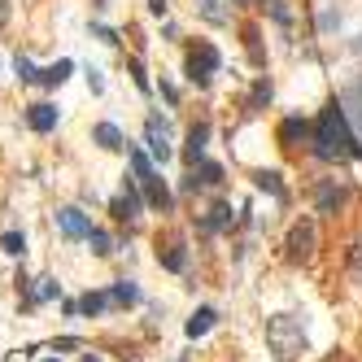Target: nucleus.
Instances as JSON below:
<instances>
[{
    "instance_id": "17",
    "label": "nucleus",
    "mask_w": 362,
    "mask_h": 362,
    "mask_svg": "<svg viewBox=\"0 0 362 362\" xmlns=\"http://www.w3.org/2000/svg\"><path fill=\"white\" fill-rule=\"evenodd\" d=\"M214 323H219V310H214V306H201V310H196V315L188 319V336H192V340H196V336H205Z\"/></svg>"
},
{
    "instance_id": "15",
    "label": "nucleus",
    "mask_w": 362,
    "mask_h": 362,
    "mask_svg": "<svg viewBox=\"0 0 362 362\" xmlns=\"http://www.w3.org/2000/svg\"><path fill=\"white\" fill-rule=\"evenodd\" d=\"M232 219H236L232 205H227V201H214L210 214L201 219V232H227V227H232Z\"/></svg>"
},
{
    "instance_id": "14",
    "label": "nucleus",
    "mask_w": 362,
    "mask_h": 362,
    "mask_svg": "<svg viewBox=\"0 0 362 362\" xmlns=\"http://www.w3.org/2000/svg\"><path fill=\"white\" fill-rule=\"evenodd\" d=\"M92 140L101 144L105 153H123V149H131V144H127V136H123V131L113 127V123H96V127H92Z\"/></svg>"
},
{
    "instance_id": "8",
    "label": "nucleus",
    "mask_w": 362,
    "mask_h": 362,
    "mask_svg": "<svg viewBox=\"0 0 362 362\" xmlns=\"http://www.w3.org/2000/svg\"><path fill=\"white\" fill-rule=\"evenodd\" d=\"M140 188H144V201H149V210H162V214H171L175 210V196H171V188L162 184V175L153 171L149 179H140Z\"/></svg>"
},
{
    "instance_id": "9",
    "label": "nucleus",
    "mask_w": 362,
    "mask_h": 362,
    "mask_svg": "<svg viewBox=\"0 0 362 362\" xmlns=\"http://www.w3.org/2000/svg\"><path fill=\"white\" fill-rule=\"evenodd\" d=\"M57 105H48V101H36V105H26V127L36 131V136H48V131H57Z\"/></svg>"
},
{
    "instance_id": "20",
    "label": "nucleus",
    "mask_w": 362,
    "mask_h": 362,
    "mask_svg": "<svg viewBox=\"0 0 362 362\" xmlns=\"http://www.w3.org/2000/svg\"><path fill=\"white\" fill-rule=\"evenodd\" d=\"M105 306H113V301H109V292H84V297H79V315L96 319V315H101Z\"/></svg>"
},
{
    "instance_id": "6",
    "label": "nucleus",
    "mask_w": 362,
    "mask_h": 362,
    "mask_svg": "<svg viewBox=\"0 0 362 362\" xmlns=\"http://www.w3.org/2000/svg\"><path fill=\"white\" fill-rule=\"evenodd\" d=\"M57 227H61V236L65 240H88V232H92V219L79 205H61L57 210Z\"/></svg>"
},
{
    "instance_id": "37",
    "label": "nucleus",
    "mask_w": 362,
    "mask_h": 362,
    "mask_svg": "<svg viewBox=\"0 0 362 362\" xmlns=\"http://www.w3.org/2000/svg\"><path fill=\"white\" fill-rule=\"evenodd\" d=\"M166 9H171V0H149V13H153V18H166Z\"/></svg>"
},
{
    "instance_id": "13",
    "label": "nucleus",
    "mask_w": 362,
    "mask_h": 362,
    "mask_svg": "<svg viewBox=\"0 0 362 362\" xmlns=\"http://www.w3.org/2000/svg\"><path fill=\"white\" fill-rule=\"evenodd\" d=\"M157 262L166 271H188V249H184V240H166L162 244V236H157Z\"/></svg>"
},
{
    "instance_id": "4",
    "label": "nucleus",
    "mask_w": 362,
    "mask_h": 362,
    "mask_svg": "<svg viewBox=\"0 0 362 362\" xmlns=\"http://www.w3.org/2000/svg\"><path fill=\"white\" fill-rule=\"evenodd\" d=\"M315 249H319V227H315L310 214H301V219L288 227L284 253H288V262H310V258H315Z\"/></svg>"
},
{
    "instance_id": "32",
    "label": "nucleus",
    "mask_w": 362,
    "mask_h": 362,
    "mask_svg": "<svg viewBox=\"0 0 362 362\" xmlns=\"http://www.w3.org/2000/svg\"><path fill=\"white\" fill-rule=\"evenodd\" d=\"M319 31H327V36H332V31H340V13H336V9H323Z\"/></svg>"
},
{
    "instance_id": "3",
    "label": "nucleus",
    "mask_w": 362,
    "mask_h": 362,
    "mask_svg": "<svg viewBox=\"0 0 362 362\" xmlns=\"http://www.w3.org/2000/svg\"><path fill=\"white\" fill-rule=\"evenodd\" d=\"M219 65H223V57H219V48H214V44L196 40V44L188 48L184 70H188V79H192L196 88H210V84H214V74H219Z\"/></svg>"
},
{
    "instance_id": "11",
    "label": "nucleus",
    "mask_w": 362,
    "mask_h": 362,
    "mask_svg": "<svg viewBox=\"0 0 362 362\" xmlns=\"http://www.w3.org/2000/svg\"><path fill=\"white\" fill-rule=\"evenodd\" d=\"M310 127L306 118H284L279 123V144H284V149H301V144H310Z\"/></svg>"
},
{
    "instance_id": "10",
    "label": "nucleus",
    "mask_w": 362,
    "mask_h": 362,
    "mask_svg": "<svg viewBox=\"0 0 362 362\" xmlns=\"http://www.w3.org/2000/svg\"><path fill=\"white\" fill-rule=\"evenodd\" d=\"M205 144H210V123H192L188 127V149H184L188 166H201L205 162Z\"/></svg>"
},
{
    "instance_id": "34",
    "label": "nucleus",
    "mask_w": 362,
    "mask_h": 362,
    "mask_svg": "<svg viewBox=\"0 0 362 362\" xmlns=\"http://www.w3.org/2000/svg\"><path fill=\"white\" fill-rule=\"evenodd\" d=\"M53 349H57V354H61V349H84V340H79V336H57Z\"/></svg>"
},
{
    "instance_id": "22",
    "label": "nucleus",
    "mask_w": 362,
    "mask_h": 362,
    "mask_svg": "<svg viewBox=\"0 0 362 362\" xmlns=\"http://www.w3.org/2000/svg\"><path fill=\"white\" fill-rule=\"evenodd\" d=\"M196 171V184H201V188H219L223 184V166H219V162H201V166H192Z\"/></svg>"
},
{
    "instance_id": "42",
    "label": "nucleus",
    "mask_w": 362,
    "mask_h": 362,
    "mask_svg": "<svg viewBox=\"0 0 362 362\" xmlns=\"http://www.w3.org/2000/svg\"><path fill=\"white\" fill-rule=\"evenodd\" d=\"M84 362H105V358L101 354H84Z\"/></svg>"
},
{
    "instance_id": "29",
    "label": "nucleus",
    "mask_w": 362,
    "mask_h": 362,
    "mask_svg": "<svg viewBox=\"0 0 362 362\" xmlns=\"http://www.w3.org/2000/svg\"><path fill=\"white\" fill-rule=\"evenodd\" d=\"M13 70H18L22 84H40V70L31 65V57H13Z\"/></svg>"
},
{
    "instance_id": "19",
    "label": "nucleus",
    "mask_w": 362,
    "mask_h": 362,
    "mask_svg": "<svg viewBox=\"0 0 362 362\" xmlns=\"http://www.w3.org/2000/svg\"><path fill=\"white\" fill-rule=\"evenodd\" d=\"M109 301L113 306H136L140 301V284H136V279H118V284L109 288Z\"/></svg>"
},
{
    "instance_id": "25",
    "label": "nucleus",
    "mask_w": 362,
    "mask_h": 362,
    "mask_svg": "<svg viewBox=\"0 0 362 362\" xmlns=\"http://www.w3.org/2000/svg\"><path fill=\"white\" fill-rule=\"evenodd\" d=\"M88 244H92L96 258H109V253H113V236L101 232V227H92V232H88Z\"/></svg>"
},
{
    "instance_id": "18",
    "label": "nucleus",
    "mask_w": 362,
    "mask_h": 362,
    "mask_svg": "<svg viewBox=\"0 0 362 362\" xmlns=\"http://www.w3.org/2000/svg\"><path fill=\"white\" fill-rule=\"evenodd\" d=\"M253 184H258L262 192H271L275 201H288V188L279 184V171H253Z\"/></svg>"
},
{
    "instance_id": "36",
    "label": "nucleus",
    "mask_w": 362,
    "mask_h": 362,
    "mask_svg": "<svg viewBox=\"0 0 362 362\" xmlns=\"http://www.w3.org/2000/svg\"><path fill=\"white\" fill-rule=\"evenodd\" d=\"M31 354H36V345H26V349H13L5 362H31Z\"/></svg>"
},
{
    "instance_id": "23",
    "label": "nucleus",
    "mask_w": 362,
    "mask_h": 362,
    "mask_svg": "<svg viewBox=\"0 0 362 362\" xmlns=\"http://www.w3.org/2000/svg\"><path fill=\"white\" fill-rule=\"evenodd\" d=\"M345 267H349V275L362 284V236L349 240V249H345Z\"/></svg>"
},
{
    "instance_id": "16",
    "label": "nucleus",
    "mask_w": 362,
    "mask_h": 362,
    "mask_svg": "<svg viewBox=\"0 0 362 362\" xmlns=\"http://www.w3.org/2000/svg\"><path fill=\"white\" fill-rule=\"evenodd\" d=\"M70 70H74V61L61 57V61H53V65H44V70H40V84L44 88H61L65 79H70Z\"/></svg>"
},
{
    "instance_id": "30",
    "label": "nucleus",
    "mask_w": 362,
    "mask_h": 362,
    "mask_svg": "<svg viewBox=\"0 0 362 362\" xmlns=\"http://www.w3.org/2000/svg\"><path fill=\"white\" fill-rule=\"evenodd\" d=\"M57 292H61V288H57V279H40V288H36V306H40V301H53Z\"/></svg>"
},
{
    "instance_id": "21",
    "label": "nucleus",
    "mask_w": 362,
    "mask_h": 362,
    "mask_svg": "<svg viewBox=\"0 0 362 362\" xmlns=\"http://www.w3.org/2000/svg\"><path fill=\"white\" fill-rule=\"evenodd\" d=\"M267 105H271V79H258L253 92H249V101H244V109L258 113V109H267Z\"/></svg>"
},
{
    "instance_id": "31",
    "label": "nucleus",
    "mask_w": 362,
    "mask_h": 362,
    "mask_svg": "<svg viewBox=\"0 0 362 362\" xmlns=\"http://www.w3.org/2000/svg\"><path fill=\"white\" fill-rule=\"evenodd\" d=\"M267 13H271V18H275L279 26H292V13H288L284 5H279V0H271V5H267Z\"/></svg>"
},
{
    "instance_id": "33",
    "label": "nucleus",
    "mask_w": 362,
    "mask_h": 362,
    "mask_svg": "<svg viewBox=\"0 0 362 362\" xmlns=\"http://www.w3.org/2000/svg\"><path fill=\"white\" fill-rule=\"evenodd\" d=\"M92 36L105 40V44H118V31H113V26H101V22H92Z\"/></svg>"
},
{
    "instance_id": "12",
    "label": "nucleus",
    "mask_w": 362,
    "mask_h": 362,
    "mask_svg": "<svg viewBox=\"0 0 362 362\" xmlns=\"http://www.w3.org/2000/svg\"><path fill=\"white\" fill-rule=\"evenodd\" d=\"M340 105H345V113H349V123L358 127V136H362V74L345 84V92H340Z\"/></svg>"
},
{
    "instance_id": "27",
    "label": "nucleus",
    "mask_w": 362,
    "mask_h": 362,
    "mask_svg": "<svg viewBox=\"0 0 362 362\" xmlns=\"http://www.w3.org/2000/svg\"><path fill=\"white\" fill-rule=\"evenodd\" d=\"M109 210H113V219H118V223H131V219H140V210L127 201V192H123V196H113V205H109Z\"/></svg>"
},
{
    "instance_id": "5",
    "label": "nucleus",
    "mask_w": 362,
    "mask_h": 362,
    "mask_svg": "<svg viewBox=\"0 0 362 362\" xmlns=\"http://www.w3.org/2000/svg\"><path fill=\"white\" fill-rule=\"evenodd\" d=\"M144 144H149L153 162H166L171 157V123L157 118V113H149V123H144Z\"/></svg>"
},
{
    "instance_id": "26",
    "label": "nucleus",
    "mask_w": 362,
    "mask_h": 362,
    "mask_svg": "<svg viewBox=\"0 0 362 362\" xmlns=\"http://www.w3.org/2000/svg\"><path fill=\"white\" fill-rule=\"evenodd\" d=\"M127 70H131V84H136L144 96L153 92V84H149V74H144V61H140V57H131V61H127Z\"/></svg>"
},
{
    "instance_id": "43",
    "label": "nucleus",
    "mask_w": 362,
    "mask_h": 362,
    "mask_svg": "<svg viewBox=\"0 0 362 362\" xmlns=\"http://www.w3.org/2000/svg\"><path fill=\"white\" fill-rule=\"evenodd\" d=\"M48 362H57V358H48Z\"/></svg>"
},
{
    "instance_id": "28",
    "label": "nucleus",
    "mask_w": 362,
    "mask_h": 362,
    "mask_svg": "<svg viewBox=\"0 0 362 362\" xmlns=\"http://www.w3.org/2000/svg\"><path fill=\"white\" fill-rule=\"evenodd\" d=\"M0 249H5L9 258H18V253L26 249V236H22V232H5V236H0Z\"/></svg>"
},
{
    "instance_id": "24",
    "label": "nucleus",
    "mask_w": 362,
    "mask_h": 362,
    "mask_svg": "<svg viewBox=\"0 0 362 362\" xmlns=\"http://www.w3.org/2000/svg\"><path fill=\"white\" fill-rule=\"evenodd\" d=\"M127 157H131V175H136V179H149V175H153V153L127 149Z\"/></svg>"
},
{
    "instance_id": "39",
    "label": "nucleus",
    "mask_w": 362,
    "mask_h": 362,
    "mask_svg": "<svg viewBox=\"0 0 362 362\" xmlns=\"http://www.w3.org/2000/svg\"><path fill=\"white\" fill-rule=\"evenodd\" d=\"M88 88H92V92H101V88H105V79H101V70H88Z\"/></svg>"
},
{
    "instance_id": "7",
    "label": "nucleus",
    "mask_w": 362,
    "mask_h": 362,
    "mask_svg": "<svg viewBox=\"0 0 362 362\" xmlns=\"http://www.w3.org/2000/svg\"><path fill=\"white\" fill-rule=\"evenodd\" d=\"M345 201H349V188H345L340 179H323V184L315 188V205H319V214H340Z\"/></svg>"
},
{
    "instance_id": "2",
    "label": "nucleus",
    "mask_w": 362,
    "mask_h": 362,
    "mask_svg": "<svg viewBox=\"0 0 362 362\" xmlns=\"http://www.w3.org/2000/svg\"><path fill=\"white\" fill-rule=\"evenodd\" d=\"M267 349L275 354V362H301L310 354L306 323L297 315H271L267 319Z\"/></svg>"
},
{
    "instance_id": "1",
    "label": "nucleus",
    "mask_w": 362,
    "mask_h": 362,
    "mask_svg": "<svg viewBox=\"0 0 362 362\" xmlns=\"http://www.w3.org/2000/svg\"><path fill=\"white\" fill-rule=\"evenodd\" d=\"M310 153L319 162H345V157H358L362 162V144H358V131L349 127V113H345L340 101H332L323 113L315 131H310Z\"/></svg>"
},
{
    "instance_id": "40",
    "label": "nucleus",
    "mask_w": 362,
    "mask_h": 362,
    "mask_svg": "<svg viewBox=\"0 0 362 362\" xmlns=\"http://www.w3.org/2000/svg\"><path fill=\"white\" fill-rule=\"evenodd\" d=\"M9 13H13V0H0V26L9 22Z\"/></svg>"
},
{
    "instance_id": "38",
    "label": "nucleus",
    "mask_w": 362,
    "mask_h": 362,
    "mask_svg": "<svg viewBox=\"0 0 362 362\" xmlns=\"http://www.w3.org/2000/svg\"><path fill=\"white\" fill-rule=\"evenodd\" d=\"M162 96H166L171 105H179V88H175V84H166V79H162Z\"/></svg>"
},
{
    "instance_id": "35",
    "label": "nucleus",
    "mask_w": 362,
    "mask_h": 362,
    "mask_svg": "<svg viewBox=\"0 0 362 362\" xmlns=\"http://www.w3.org/2000/svg\"><path fill=\"white\" fill-rule=\"evenodd\" d=\"M201 13L210 22H223V13H219V0H201Z\"/></svg>"
},
{
    "instance_id": "41",
    "label": "nucleus",
    "mask_w": 362,
    "mask_h": 362,
    "mask_svg": "<svg viewBox=\"0 0 362 362\" xmlns=\"http://www.w3.org/2000/svg\"><path fill=\"white\" fill-rule=\"evenodd\" d=\"M349 48H354V53H362V36H354V44H349Z\"/></svg>"
}]
</instances>
